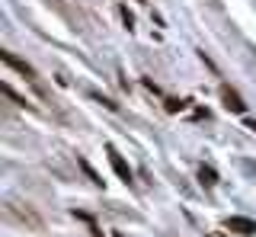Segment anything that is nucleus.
<instances>
[{
    "instance_id": "6",
    "label": "nucleus",
    "mask_w": 256,
    "mask_h": 237,
    "mask_svg": "<svg viewBox=\"0 0 256 237\" xmlns=\"http://www.w3.org/2000/svg\"><path fill=\"white\" fill-rule=\"evenodd\" d=\"M198 180H202L205 186H214V183H218V173H214L212 167H202V170H198Z\"/></svg>"
},
{
    "instance_id": "9",
    "label": "nucleus",
    "mask_w": 256,
    "mask_h": 237,
    "mask_svg": "<svg viewBox=\"0 0 256 237\" xmlns=\"http://www.w3.org/2000/svg\"><path fill=\"white\" fill-rule=\"evenodd\" d=\"M122 20H125V26H128V29L134 26V16H132V13H128V6H122Z\"/></svg>"
},
{
    "instance_id": "5",
    "label": "nucleus",
    "mask_w": 256,
    "mask_h": 237,
    "mask_svg": "<svg viewBox=\"0 0 256 237\" xmlns=\"http://www.w3.org/2000/svg\"><path fill=\"white\" fill-rule=\"evenodd\" d=\"M0 58H4V61H6L10 68H16V70H20V74L26 77V80H36V70H32V68L26 64V61H20V58H16L13 52H0Z\"/></svg>"
},
{
    "instance_id": "7",
    "label": "nucleus",
    "mask_w": 256,
    "mask_h": 237,
    "mask_svg": "<svg viewBox=\"0 0 256 237\" xmlns=\"http://www.w3.org/2000/svg\"><path fill=\"white\" fill-rule=\"evenodd\" d=\"M80 170H84V173H86V176L93 180L96 186H102V176H100V173H96V170H93V167H90V164H86V160H80Z\"/></svg>"
},
{
    "instance_id": "8",
    "label": "nucleus",
    "mask_w": 256,
    "mask_h": 237,
    "mask_svg": "<svg viewBox=\"0 0 256 237\" xmlns=\"http://www.w3.org/2000/svg\"><path fill=\"white\" fill-rule=\"evenodd\" d=\"M186 109V100H166V112H180Z\"/></svg>"
},
{
    "instance_id": "2",
    "label": "nucleus",
    "mask_w": 256,
    "mask_h": 237,
    "mask_svg": "<svg viewBox=\"0 0 256 237\" xmlns=\"http://www.w3.org/2000/svg\"><path fill=\"white\" fill-rule=\"evenodd\" d=\"M228 231L250 237V234H256V221H253V218H244V215H230V218H228Z\"/></svg>"
},
{
    "instance_id": "3",
    "label": "nucleus",
    "mask_w": 256,
    "mask_h": 237,
    "mask_svg": "<svg viewBox=\"0 0 256 237\" xmlns=\"http://www.w3.org/2000/svg\"><path fill=\"white\" fill-rule=\"evenodd\" d=\"M221 100H224V109H228V112H237V116L246 112V102L240 100V93L230 90V86H224V90H221Z\"/></svg>"
},
{
    "instance_id": "1",
    "label": "nucleus",
    "mask_w": 256,
    "mask_h": 237,
    "mask_svg": "<svg viewBox=\"0 0 256 237\" xmlns=\"http://www.w3.org/2000/svg\"><path fill=\"white\" fill-rule=\"evenodd\" d=\"M4 212H6V218H10V221H20V224H26V228H32V231H42V218H38L36 215V212H32V208H20V205H16V202H6L4 205Z\"/></svg>"
},
{
    "instance_id": "4",
    "label": "nucleus",
    "mask_w": 256,
    "mask_h": 237,
    "mask_svg": "<svg viewBox=\"0 0 256 237\" xmlns=\"http://www.w3.org/2000/svg\"><path fill=\"white\" fill-rule=\"evenodd\" d=\"M109 164H112V170L118 173V180L122 183H132V170H128V164H125V157L116 151V148H109Z\"/></svg>"
}]
</instances>
